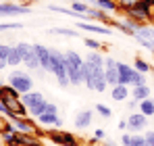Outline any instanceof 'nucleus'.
I'll use <instances>...</instances> for the list:
<instances>
[{"label":"nucleus","instance_id":"f257e3e1","mask_svg":"<svg viewBox=\"0 0 154 146\" xmlns=\"http://www.w3.org/2000/svg\"><path fill=\"white\" fill-rule=\"evenodd\" d=\"M81 75H83V84L90 92H98L102 94L108 90L106 84V75H104V65H90L88 61H83L81 65Z\"/></svg>","mask_w":154,"mask_h":146},{"label":"nucleus","instance_id":"f03ea898","mask_svg":"<svg viewBox=\"0 0 154 146\" xmlns=\"http://www.w3.org/2000/svg\"><path fill=\"white\" fill-rule=\"evenodd\" d=\"M123 13L127 15L129 19H133L135 23H148V21H152L154 8H152V4H148V2H144V0H137L135 4H131Z\"/></svg>","mask_w":154,"mask_h":146},{"label":"nucleus","instance_id":"7ed1b4c3","mask_svg":"<svg viewBox=\"0 0 154 146\" xmlns=\"http://www.w3.org/2000/svg\"><path fill=\"white\" fill-rule=\"evenodd\" d=\"M8 86H13L19 94H25L29 90H33V77L29 75V71H21V69H13L8 75Z\"/></svg>","mask_w":154,"mask_h":146},{"label":"nucleus","instance_id":"20e7f679","mask_svg":"<svg viewBox=\"0 0 154 146\" xmlns=\"http://www.w3.org/2000/svg\"><path fill=\"white\" fill-rule=\"evenodd\" d=\"M31 6L27 2H0V19H13V17H21L29 15Z\"/></svg>","mask_w":154,"mask_h":146},{"label":"nucleus","instance_id":"39448f33","mask_svg":"<svg viewBox=\"0 0 154 146\" xmlns=\"http://www.w3.org/2000/svg\"><path fill=\"white\" fill-rule=\"evenodd\" d=\"M48 138L52 140V144L56 146H79V140L75 138V134L65 132V129H54L48 134Z\"/></svg>","mask_w":154,"mask_h":146},{"label":"nucleus","instance_id":"423d86ee","mask_svg":"<svg viewBox=\"0 0 154 146\" xmlns=\"http://www.w3.org/2000/svg\"><path fill=\"white\" fill-rule=\"evenodd\" d=\"M146 127H148V117L142 115L140 111H133L127 117V129L131 134H142Z\"/></svg>","mask_w":154,"mask_h":146},{"label":"nucleus","instance_id":"0eeeda50","mask_svg":"<svg viewBox=\"0 0 154 146\" xmlns=\"http://www.w3.org/2000/svg\"><path fill=\"white\" fill-rule=\"evenodd\" d=\"M75 27L81 31H88V33H96V36H112V27L98 25L96 21H77Z\"/></svg>","mask_w":154,"mask_h":146},{"label":"nucleus","instance_id":"6e6552de","mask_svg":"<svg viewBox=\"0 0 154 146\" xmlns=\"http://www.w3.org/2000/svg\"><path fill=\"white\" fill-rule=\"evenodd\" d=\"M117 63L119 61H115V59H104V75H106V84H108V88H112V86H117L119 84V69H117Z\"/></svg>","mask_w":154,"mask_h":146},{"label":"nucleus","instance_id":"1a4fd4ad","mask_svg":"<svg viewBox=\"0 0 154 146\" xmlns=\"http://www.w3.org/2000/svg\"><path fill=\"white\" fill-rule=\"evenodd\" d=\"M33 50L40 59V67L44 73H52V63H50V48L44 44H33Z\"/></svg>","mask_w":154,"mask_h":146},{"label":"nucleus","instance_id":"9d476101","mask_svg":"<svg viewBox=\"0 0 154 146\" xmlns=\"http://www.w3.org/2000/svg\"><path fill=\"white\" fill-rule=\"evenodd\" d=\"M11 123L15 125V129H17L19 134H38V136H40L38 125H35L33 119H27V117H15Z\"/></svg>","mask_w":154,"mask_h":146},{"label":"nucleus","instance_id":"9b49d317","mask_svg":"<svg viewBox=\"0 0 154 146\" xmlns=\"http://www.w3.org/2000/svg\"><path fill=\"white\" fill-rule=\"evenodd\" d=\"M140 23H135L133 19H129L127 15H123L121 19H117V21H112L110 19V27H117L121 33H125V36H133V31H135V27Z\"/></svg>","mask_w":154,"mask_h":146},{"label":"nucleus","instance_id":"f8f14e48","mask_svg":"<svg viewBox=\"0 0 154 146\" xmlns=\"http://www.w3.org/2000/svg\"><path fill=\"white\" fill-rule=\"evenodd\" d=\"M85 21H96V23H108L110 25V15L98 8V6H90L88 13H85Z\"/></svg>","mask_w":154,"mask_h":146},{"label":"nucleus","instance_id":"ddd939ff","mask_svg":"<svg viewBox=\"0 0 154 146\" xmlns=\"http://www.w3.org/2000/svg\"><path fill=\"white\" fill-rule=\"evenodd\" d=\"M21 100H23V104L27 106V111L29 109H33V106H38V104H42L46 98H44V92H38V90H29L25 94H21Z\"/></svg>","mask_w":154,"mask_h":146},{"label":"nucleus","instance_id":"4468645a","mask_svg":"<svg viewBox=\"0 0 154 146\" xmlns=\"http://www.w3.org/2000/svg\"><path fill=\"white\" fill-rule=\"evenodd\" d=\"M92 121H94V111H90V109L79 111V113L75 115V119H73V123H75L77 129H85V127H90Z\"/></svg>","mask_w":154,"mask_h":146},{"label":"nucleus","instance_id":"2eb2a0df","mask_svg":"<svg viewBox=\"0 0 154 146\" xmlns=\"http://www.w3.org/2000/svg\"><path fill=\"white\" fill-rule=\"evenodd\" d=\"M131 94V88L125 86V84H117V86H112L110 88V98L115 100V102H125Z\"/></svg>","mask_w":154,"mask_h":146},{"label":"nucleus","instance_id":"dca6fc26","mask_svg":"<svg viewBox=\"0 0 154 146\" xmlns=\"http://www.w3.org/2000/svg\"><path fill=\"white\" fill-rule=\"evenodd\" d=\"M35 119H38L40 125H54V127H58V129L65 125V121L58 117V113H42V115H38Z\"/></svg>","mask_w":154,"mask_h":146},{"label":"nucleus","instance_id":"f3484780","mask_svg":"<svg viewBox=\"0 0 154 146\" xmlns=\"http://www.w3.org/2000/svg\"><path fill=\"white\" fill-rule=\"evenodd\" d=\"M131 38H135V40H150V42H154V27H152V25H146V23H140L137 27H135V31H133Z\"/></svg>","mask_w":154,"mask_h":146},{"label":"nucleus","instance_id":"a211bd4d","mask_svg":"<svg viewBox=\"0 0 154 146\" xmlns=\"http://www.w3.org/2000/svg\"><path fill=\"white\" fill-rule=\"evenodd\" d=\"M23 65H25L27 71H40V69H42V67H40V59H38V54H35L33 46H31V50L23 56Z\"/></svg>","mask_w":154,"mask_h":146},{"label":"nucleus","instance_id":"6ab92c4d","mask_svg":"<svg viewBox=\"0 0 154 146\" xmlns=\"http://www.w3.org/2000/svg\"><path fill=\"white\" fill-rule=\"evenodd\" d=\"M65 67H67V77H69V84L71 86H81L83 84V75H81V69L73 67L71 63L65 61Z\"/></svg>","mask_w":154,"mask_h":146},{"label":"nucleus","instance_id":"aec40b11","mask_svg":"<svg viewBox=\"0 0 154 146\" xmlns=\"http://www.w3.org/2000/svg\"><path fill=\"white\" fill-rule=\"evenodd\" d=\"M117 69H119V84H125L129 86V81H131V75H133V67H129L127 63H117Z\"/></svg>","mask_w":154,"mask_h":146},{"label":"nucleus","instance_id":"412c9836","mask_svg":"<svg viewBox=\"0 0 154 146\" xmlns=\"http://www.w3.org/2000/svg\"><path fill=\"white\" fill-rule=\"evenodd\" d=\"M6 65H8V67H13V69H15V67H19V65H23V54L17 50L15 44L11 46V52H8V56H6Z\"/></svg>","mask_w":154,"mask_h":146},{"label":"nucleus","instance_id":"4be33fe9","mask_svg":"<svg viewBox=\"0 0 154 146\" xmlns=\"http://www.w3.org/2000/svg\"><path fill=\"white\" fill-rule=\"evenodd\" d=\"M137 111H140L142 115H146L148 119H150V117H154V98L148 96V98H144V100H140Z\"/></svg>","mask_w":154,"mask_h":146},{"label":"nucleus","instance_id":"5701e85b","mask_svg":"<svg viewBox=\"0 0 154 146\" xmlns=\"http://www.w3.org/2000/svg\"><path fill=\"white\" fill-rule=\"evenodd\" d=\"M150 94H152L150 86H148V84H144V86H135V88H131V94H129V96H131V98H135V100L140 102V100L148 98Z\"/></svg>","mask_w":154,"mask_h":146},{"label":"nucleus","instance_id":"b1692460","mask_svg":"<svg viewBox=\"0 0 154 146\" xmlns=\"http://www.w3.org/2000/svg\"><path fill=\"white\" fill-rule=\"evenodd\" d=\"M94 6H98V8L106 11L108 15L119 13V2H115V0H96V4H94Z\"/></svg>","mask_w":154,"mask_h":146},{"label":"nucleus","instance_id":"393cba45","mask_svg":"<svg viewBox=\"0 0 154 146\" xmlns=\"http://www.w3.org/2000/svg\"><path fill=\"white\" fill-rule=\"evenodd\" d=\"M65 61H67V63H71L73 67H77V69H81V65H83V61H85V59H83L77 50H67V52H65Z\"/></svg>","mask_w":154,"mask_h":146},{"label":"nucleus","instance_id":"a878e982","mask_svg":"<svg viewBox=\"0 0 154 146\" xmlns=\"http://www.w3.org/2000/svg\"><path fill=\"white\" fill-rule=\"evenodd\" d=\"M48 33H52V36H65V38H77V36H79V29H69V27H52V29H48Z\"/></svg>","mask_w":154,"mask_h":146},{"label":"nucleus","instance_id":"bb28decb","mask_svg":"<svg viewBox=\"0 0 154 146\" xmlns=\"http://www.w3.org/2000/svg\"><path fill=\"white\" fill-rule=\"evenodd\" d=\"M85 61L90 65H104V56L100 54V50H90L88 56H85Z\"/></svg>","mask_w":154,"mask_h":146},{"label":"nucleus","instance_id":"cd10ccee","mask_svg":"<svg viewBox=\"0 0 154 146\" xmlns=\"http://www.w3.org/2000/svg\"><path fill=\"white\" fill-rule=\"evenodd\" d=\"M25 25L23 23H19V21H2L0 23V33H6V31H13V29H23Z\"/></svg>","mask_w":154,"mask_h":146},{"label":"nucleus","instance_id":"c85d7f7f","mask_svg":"<svg viewBox=\"0 0 154 146\" xmlns=\"http://www.w3.org/2000/svg\"><path fill=\"white\" fill-rule=\"evenodd\" d=\"M133 69L146 75V73H150V69H152V67H150V63H148V61H144V59H140V56H137V59L133 61Z\"/></svg>","mask_w":154,"mask_h":146},{"label":"nucleus","instance_id":"c756f323","mask_svg":"<svg viewBox=\"0 0 154 146\" xmlns=\"http://www.w3.org/2000/svg\"><path fill=\"white\" fill-rule=\"evenodd\" d=\"M94 109L98 111V115H100L102 119H110V117H112V109H110L108 104H104V102H98Z\"/></svg>","mask_w":154,"mask_h":146},{"label":"nucleus","instance_id":"7c9ffc66","mask_svg":"<svg viewBox=\"0 0 154 146\" xmlns=\"http://www.w3.org/2000/svg\"><path fill=\"white\" fill-rule=\"evenodd\" d=\"M88 8H90V4H85V2H81V0H73V2H71V11H75L77 15H85Z\"/></svg>","mask_w":154,"mask_h":146},{"label":"nucleus","instance_id":"2f4dec72","mask_svg":"<svg viewBox=\"0 0 154 146\" xmlns=\"http://www.w3.org/2000/svg\"><path fill=\"white\" fill-rule=\"evenodd\" d=\"M144 84H146V77H144V73L133 71V75H131V81H129V88H135V86H144Z\"/></svg>","mask_w":154,"mask_h":146},{"label":"nucleus","instance_id":"473e14b6","mask_svg":"<svg viewBox=\"0 0 154 146\" xmlns=\"http://www.w3.org/2000/svg\"><path fill=\"white\" fill-rule=\"evenodd\" d=\"M83 44H85L88 50H102V42H98L96 38H85Z\"/></svg>","mask_w":154,"mask_h":146},{"label":"nucleus","instance_id":"72a5a7b5","mask_svg":"<svg viewBox=\"0 0 154 146\" xmlns=\"http://www.w3.org/2000/svg\"><path fill=\"white\" fill-rule=\"evenodd\" d=\"M11 129H15V125L8 121V117L0 115V134H2V132H11Z\"/></svg>","mask_w":154,"mask_h":146},{"label":"nucleus","instance_id":"f704fd0d","mask_svg":"<svg viewBox=\"0 0 154 146\" xmlns=\"http://www.w3.org/2000/svg\"><path fill=\"white\" fill-rule=\"evenodd\" d=\"M15 46H17V50H19V52H21V54H23V56H25L27 52H29V50H31V46H33V44H29V42H17V44H15Z\"/></svg>","mask_w":154,"mask_h":146},{"label":"nucleus","instance_id":"c9c22d12","mask_svg":"<svg viewBox=\"0 0 154 146\" xmlns=\"http://www.w3.org/2000/svg\"><path fill=\"white\" fill-rule=\"evenodd\" d=\"M144 134H131V146H144Z\"/></svg>","mask_w":154,"mask_h":146},{"label":"nucleus","instance_id":"e433bc0d","mask_svg":"<svg viewBox=\"0 0 154 146\" xmlns=\"http://www.w3.org/2000/svg\"><path fill=\"white\" fill-rule=\"evenodd\" d=\"M11 46H13V44L0 42V56H2V59H6V56H8V52H11Z\"/></svg>","mask_w":154,"mask_h":146},{"label":"nucleus","instance_id":"4c0bfd02","mask_svg":"<svg viewBox=\"0 0 154 146\" xmlns=\"http://www.w3.org/2000/svg\"><path fill=\"white\" fill-rule=\"evenodd\" d=\"M125 102H127V109H129V111H137V106H140V102H137L135 98H131V96H129Z\"/></svg>","mask_w":154,"mask_h":146},{"label":"nucleus","instance_id":"58836bf2","mask_svg":"<svg viewBox=\"0 0 154 146\" xmlns=\"http://www.w3.org/2000/svg\"><path fill=\"white\" fill-rule=\"evenodd\" d=\"M121 146H131V134H127V132H123V136H121V142H119Z\"/></svg>","mask_w":154,"mask_h":146},{"label":"nucleus","instance_id":"ea45409f","mask_svg":"<svg viewBox=\"0 0 154 146\" xmlns=\"http://www.w3.org/2000/svg\"><path fill=\"white\" fill-rule=\"evenodd\" d=\"M137 0H119V11H125V8H129L131 4H135Z\"/></svg>","mask_w":154,"mask_h":146},{"label":"nucleus","instance_id":"a19ab883","mask_svg":"<svg viewBox=\"0 0 154 146\" xmlns=\"http://www.w3.org/2000/svg\"><path fill=\"white\" fill-rule=\"evenodd\" d=\"M104 138H106V132H104L102 127L94 129V140H104Z\"/></svg>","mask_w":154,"mask_h":146},{"label":"nucleus","instance_id":"79ce46f5","mask_svg":"<svg viewBox=\"0 0 154 146\" xmlns=\"http://www.w3.org/2000/svg\"><path fill=\"white\" fill-rule=\"evenodd\" d=\"M0 115H4V117H8V115H11V111H8V106H6V104H4L2 100H0Z\"/></svg>","mask_w":154,"mask_h":146},{"label":"nucleus","instance_id":"37998d69","mask_svg":"<svg viewBox=\"0 0 154 146\" xmlns=\"http://www.w3.org/2000/svg\"><path fill=\"white\" fill-rule=\"evenodd\" d=\"M144 140H154V129H144Z\"/></svg>","mask_w":154,"mask_h":146},{"label":"nucleus","instance_id":"c03bdc74","mask_svg":"<svg viewBox=\"0 0 154 146\" xmlns=\"http://www.w3.org/2000/svg\"><path fill=\"white\" fill-rule=\"evenodd\" d=\"M117 129H121V132H125V129H127V119H121V121L117 123Z\"/></svg>","mask_w":154,"mask_h":146},{"label":"nucleus","instance_id":"a18cd8bd","mask_svg":"<svg viewBox=\"0 0 154 146\" xmlns=\"http://www.w3.org/2000/svg\"><path fill=\"white\" fill-rule=\"evenodd\" d=\"M6 67H8V65H6V59H2V56H0V71H2V69H6Z\"/></svg>","mask_w":154,"mask_h":146},{"label":"nucleus","instance_id":"49530a36","mask_svg":"<svg viewBox=\"0 0 154 146\" xmlns=\"http://www.w3.org/2000/svg\"><path fill=\"white\" fill-rule=\"evenodd\" d=\"M104 146H119V144H117L115 140H106V142H104Z\"/></svg>","mask_w":154,"mask_h":146},{"label":"nucleus","instance_id":"de8ad7c7","mask_svg":"<svg viewBox=\"0 0 154 146\" xmlns=\"http://www.w3.org/2000/svg\"><path fill=\"white\" fill-rule=\"evenodd\" d=\"M81 2H85V4H90V6H94V4H96V0H81Z\"/></svg>","mask_w":154,"mask_h":146},{"label":"nucleus","instance_id":"09e8293b","mask_svg":"<svg viewBox=\"0 0 154 146\" xmlns=\"http://www.w3.org/2000/svg\"><path fill=\"white\" fill-rule=\"evenodd\" d=\"M144 146H154V140H146V142H144Z\"/></svg>","mask_w":154,"mask_h":146},{"label":"nucleus","instance_id":"8fccbe9b","mask_svg":"<svg viewBox=\"0 0 154 146\" xmlns=\"http://www.w3.org/2000/svg\"><path fill=\"white\" fill-rule=\"evenodd\" d=\"M2 86H4V79H2V75H0V88H2Z\"/></svg>","mask_w":154,"mask_h":146},{"label":"nucleus","instance_id":"3c124183","mask_svg":"<svg viewBox=\"0 0 154 146\" xmlns=\"http://www.w3.org/2000/svg\"><path fill=\"white\" fill-rule=\"evenodd\" d=\"M21 2H27V4H29V0H21Z\"/></svg>","mask_w":154,"mask_h":146},{"label":"nucleus","instance_id":"603ef678","mask_svg":"<svg viewBox=\"0 0 154 146\" xmlns=\"http://www.w3.org/2000/svg\"><path fill=\"white\" fill-rule=\"evenodd\" d=\"M115 2H119V0H115Z\"/></svg>","mask_w":154,"mask_h":146},{"label":"nucleus","instance_id":"864d4df0","mask_svg":"<svg viewBox=\"0 0 154 146\" xmlns=\"http://www.w3.org/2000/svg\"><path fill=\"white\" fill-rule=\"evenodd\" d=\"M0 2H4V0H0Z\"/></svg>","mask_w":154,"mask_h":146}]
</instances>
